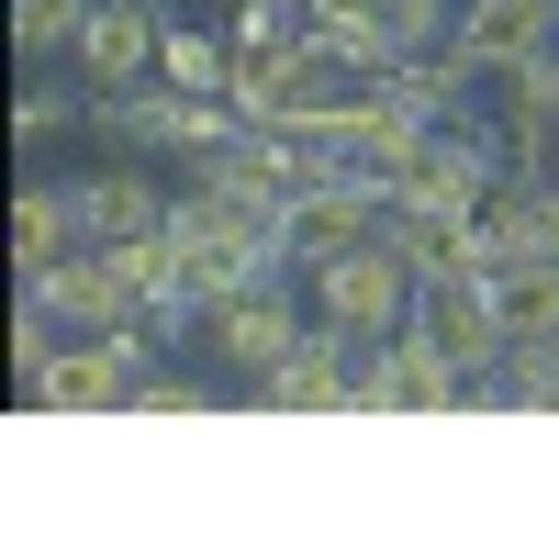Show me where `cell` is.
Masks as SVG:
<instances>
[{
	"label": "cell",
	"instance_id": "ac0fdd59",
	"mask_svg": "<svg viewBox=\"0 0 559 559\" xmlns=\"http://www.w3.org/2000/svg\"><path fill=\"white\" fill-rule=\"evenodd\" d=\"M459 236H471V224H459V213H437V202H414V191H392V213H381V247H392L414 280L459 269Z\"/></svg>",
	"mask_w": 559,
	"mask_h": 559
},
{
	"label": "cell",
	"instance_id": "5bb4252c",
	"mask_svg": "<svg viewBox=\"0 0 559 559\" xmlns=\"http://www.w3.org/2000/svg\"><path fill=\"white\" fill-rule=\"evenodd\" d=\"M68 247H90L79 236V191H68V179H23V191H12V269L34 280V269H57Z\"/></svg>",
	"mask_w": 559,
	"mask_h": 559
},
{
	"label": "cell",
	"instance_id": "7c38bea8",
	"mask_svg": "<svg viewBox=\"0 0 559 559\" xmlns=\"http://www.w3.org/2000/svg\"><path fill=\"white\" fill-rule=\"evenodd\" d=\"M68 191H79V236H90V247H123V236H157V224H168V202H179V191H157V179H146V157H112V168H79Z\"/></svg>",
	"mask_w": 559,
	"mask_h": 559
},
{
	"label": "cell",
	"instance_id": "8992f818",
	"mask_svg": "<svg viewBox=\"0 0 559 559\" xmlns=\"http://www.w3.org/2000/svg\"><path fill=\"white\" fill-rule=\"evenodd\" d=\"M157 45H168V0H90V34H79L68 79L90 102H102V90H134V79H157Z\"/></svg>",
	"mask_w": 559,
	"mask_h": 559
},
{
	"label": "cell",
	"instance_id": "44dd1931",
	"mask_svg": "<svg viewBox=\"0 0 559 559\" xmlns=\"http://www.w3.org/2000/svg\"><path fill=\"white\" fill-rule=\"evenodd\" d=\"M134 414H213V392H202V381H179V369H157V381H146V403H134Z\"/></svg>",
	"mask_w": 559,
	"mask_h": 559
},
{
	"label": "cell",
	"instance_id": "4fadbf2b",
	"mask_svg": "<svg viewBox=\"0 0 559 559\" xmlns=\"http://www.w3.org/2000/svg\"><path fill=\"white\" fill-rule=\"evenodd\" d=\"M459 45H471L492 79L548 68L559 57V0H459Z\"/></svg>",
	"mask_w": 559,
	"mask_h": 559
},
{
	"label": "cell",
	"instance_id": "ba28073f",
	"mask_svg": "<svg viewBox=\"0 0 559 559\" xmlns=\"http://www.w3.org/2000/svg\"><path fill=\"white\" fill-rule=\"evenodd\" d=\"M358 369H369V336L313 324V336L258 381V414H358Z\"/></svg>",
	"mask_w": 559,
	"mask_h": 559
},
{
	"label": "cell",
	"instance_id": "8fae6325",
	"mask_svg": "<svg viewBox=\"0 0 559 559\" xmlns=\"http://www.w3.org/2000/svg\"><path fill=\"white\" fill-rule=\"evenodd\" d=\"M537 258H548V213H537V179H526V168H503V179H492V202L471 213V236H459V269L503 280V269H537Z\"/></svg>",
	"mask_w": 559,
	"mask_h": 559
},
{
	"label": "cell",
	"instance_id": "3957f363",
	"mask_svg": "<svg viewBox=\"0 0 559 559\" xmlns=\"http://www.w3.org/2000/svg\"><path fill=\"white\" fill-rule=\"evenodd\" d=\"M414 292H426V280H414L381 236H369V247H347V258H313V269H302L313 324H336V336H369V347L414 324Z\"/></svg>",
	"mask_w": 559,
	"mask_h": 559
},
{
	"label": "cell",
	"instance_id": "30bf717a",
	"mask_svg": "<svg viewBox=\"0 0 559 559\" xmlns=\"http://www.w3.org/2000/svg\"><path fill=\"white\" fill-rule=\"evenodd\" d=\"M414 336H437L459 369H492V358H503V302H492V280H481V269H437L426 292H414Z\"/></svg>",
	"mask_w": 559,
	"mask_h": 559
},
{
	"label": "cell",
	"instance_id": "7a4b0ae2",
	"mask_svg": "<svg viewBox=\"0 0 559 559\" xmlns=\"http://www.w3.org/2000/svg\"><path fill=\"white\" fill-rule=\"evenodd\" d=\"M157 369H168V347L146 336V324H112V336H68V347L23 381V414H134Z\"/></svg>",
	"mask_w": 559,
	"mask_h": 559
},
{
	"label": "cell",
	"instance_id": "277c9868",
	"mask_svg": "<svg viewBox=\"0 0 559 559\" xmlns=\"http://www.w3.org/2000/svg\"><path fill=\"white\" fill-rule=\"evenodd\" d=\"M302 336H313L302 280H247V292H224V302H213V324H202V347H213L224 369H236L247 392H258V381H269V369L292 358Z\"/></svg>",
	"mask_w": 559,
	"mask_h": 559
},
{
	"label": "cell",
	"instance_id": "ffe728a7",
	"mask_svg": "<svg viewBox=\"0 0 559 559\" xmlns=\"http://www.w3.org/2000/svg\"><path fill=\"white\" fill-rule=\"evenodd\" d=\"M12 134H23V146H45V134H90V90L68 68H34L23 102H12Z\"/></svg>",
	"mask_w": 559,
	"mask_h": 559
},
{
	"label": "cell",
	"instance_id": "2e32d148",
	"mask_svg": "<svg viewBox=\"0 0 559 559\" xmlns=\"http://www.w3.org/2000/svg\"><path fill=\"white\" fill-rule=\"evenodd\" d=\"M157 79L179 90V102H236V34H213V23H179V12H168Z\"/></svg>",
	"mask_w": 559,
	"mask_h": 559
},
{
	"label": "cell",
	"instance_id": "5b68a950",
	"mask_svg": "<svg viewBox=\"0 0 559 559\" xmlns=\"http://www.w3.org/2000/svg\"><path fill=\"white\" fill-rule=\"evenodd\" d=\"M471 403V369H459L437 336H381L369 347V369H358V414H459Z\"/></svg>",
	"mask_w": 559,
	"mask_h": 559
},
{
	"label": "cell",
	"instance_id": "9a60e30c",
	"mask_svg": "<svg viewBox=\"0 0 559 559\" xmlns=\"http://www.w3.org/2000/svg\"><path fill=\"white\" fill-rule=\"evenodd\" d=\"M168 123H179L168 79H134V90H102V102H90V134H102L112 157H168Z\"/></svg>",
	"mask_w": 559,
	"mask_h": 559
},
{
	"label": "cell",
	"instance_id": "52a82bcc",
	"mask_svg": "<svg viewBox=\"0 0 559 559\" xmlns=\"http://www.w3.org/2000/svg\"><path fill=\"white\" fill-rule=\"evenodd\" d=\"M381 213H392V191H381V179H369V168H336V179H313V191H292L280 236H292V258L313 269V258L369 247V236H381Z\"/></svg>",
	"mask_w": 559,
	"mask_h": 559
},
{
	"label": "cell",
	"instance_id": "e0dca14e",
	"mask_svg": "<svg viewBox=\"0 0 559 559\" xmlns=\"http://www.w3.org/2000/svg\"><path fill=\"white\" fill-rule=\"evenodd\" d=\"M471 403H515V414H559V336H515L492 369H471Z\"/></svg>",
	"mask_w": 559,
	"mask_h": 559
},
{
	"label": "cell",
	"instance_id": "9c48e42d",
	"mask_svg": "<svg viewBox=\"0 0 559 559\" xmlns=\"http://www.w3.org/2000/svg\"><path fill=\"white\" fill-rule=\"evenodd\" d=\"M23 292H45L68 313V336H112V324H146V302H134V280H123V258L112 247H68L57 269H34Z\"/></svg>",
	"mask_w": 559,
	"mask_h": 559
},
{
	"label": "cell",
	"instance_id": "d6986e66",
	"mask_svg": "<svg viewBox=\"0 0 559 559\" xmlns=\"http://www.w3.org/2000/svg\"><path fill=\"white\" fill-rule=\"evenodd\" d=\"M90 34V0H12V57L23 68H68Z\"/></svg>",
	"mask_w": 559,
	"mask_h": 559
},
{
	"label": "cell",
	"instance_id": "6da1fadb",
	"mask_svg": "<svg viewBox=\"0 0 559 559\" xmlns=\"http://www.w3.org/2000/svg\"><path fill=\"white\" fill-rule=\"evenodd\" d=\"M168 236L191 247V280L224 302V292H247V280H302L292 236H280V213L236 202V191H202V179H179V202H168Z\"/></svg>",
	"mask_w": 559,
	"mask_h": 559
},
{
	"label": "cell",
	"instance_id": "7402d4cb",
	"mask_svg": "<svg viewBox=\"0 0 559 559\" xmlns=\"http://www.w3.org/2000/svg\"><path fill=\"white\" fill-rule=\"evenodd\" d=\"M548 102H559V68H548Z\"/></svg>",
	"mask_w": 559,
	"mask_h": 559
}]
</instances>
